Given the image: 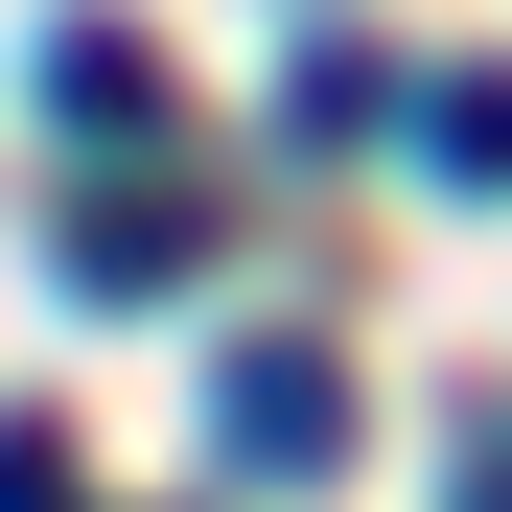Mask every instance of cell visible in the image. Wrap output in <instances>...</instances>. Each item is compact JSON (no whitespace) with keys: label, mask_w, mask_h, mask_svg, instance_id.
<instances>
[{"label":"cell","mask_w":512,"mask_h":512,"mask_svg":"<svg viewBox=\"0 0 512 512\" xmlns=\"http://www.w3.org/2000/svg\"><path fill=\"white\" fill-rule=\"evenodd\" d=\"M419 163H443V187H512V70H443V94H419Z\"/></svg>","instance_id":"3"},{"label":"cell","mask_w":512,"mask_h":512,"mask_svg":"<svg viewBox=\"0 0 512 512\" xmlns=\"http://www.w3.org/2000/svg\"><path fill=\"white\" fill-rule=\"evenodd\" d=\"M47 117H94V140H140V117H163V70H140L117 24H94V47H47Z\"/></svg>","instance_id":"4"},{"label":"cell","mask_w":512,"mask_h":512,"mask_svg":"<svg viewBox=\"0 0 512 512\" xmlns=\"http://www.w3.org/2000/svg\"><path fill=\"white\" fill-rule=\"evenodd\" d=\"M47 256H70V303H163V280L210 256V210H187V187H94V210H70Z\"/></svg>","instance_id":"2"},{"label":"cell","mask_w":512,"mask_h":512,"mask_svg":"<svg viewBox=\"0 0 512 512\" xmlns=\"http://www.w3.org/2000/svg\"><path fill=\"white\" fill-rule=\"evenodd\" d=\"M466 512H512V443H489V466H466Z\"/></svg>","instance_id":"6"},{"label":"cell","mask_w":512,"mask_h":512,"mask_svg":"<svg viewBox=\"0 0 512 512\" xmlns=\"http://www.w3.org/2000/svg\"><path fill=\"white\" fill-rule=\"evenodd\" d=\"M210 443L256 489H326V466H350V373H326V350H233L210 373Z\"/></svg>","instance_id":"1"},{"label":"cell","mask_w":512,"mask_h":512,"mask_svg":"<svg viewBox=\"0 0 512 512\" xmlns=\"http://www.w3.org/2000/svg\"><path fill=\"white\" fill-rule=\"evenodd\" d=\"M0 512H94V489H70V443H47V419H0Z\"/></svg>","instance_id":"5"}]
</instances>
